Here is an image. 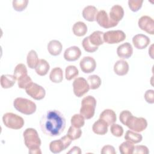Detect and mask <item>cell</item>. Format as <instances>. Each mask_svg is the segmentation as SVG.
Here are the masks:
<instances>
[{
	"mask_svg": "<svg viewBox=\"0 0 154 154\" xmlns=\"http://www.w3.org/2000/svg\"><path fill=\"white\" fill-rule=\"evenodd\" d=\"M42 131L46 135L56 137L61 135L66 128V119L58 110L52 109L43 114L40 120Z\"/></svg>",
	"mask_w": 154,
	"mask_h": 154,
	"instance_id": "cell-1",
	"label": "cell"
},
{
	"mask_svg": "<svg viewBox=\"0 0 154 154\" xmlns=\"http://www.w3.org/2000/svg\"><path fill=\"white\" fill-rule=\"evenodd\" d=\"M25 146L29 149V153L32 154H41L40 149L41 140L37 131L34 128H27L23 134Z\"/></svg>",
	"mask_w": 154,
	"mask_h": 154,
	"instance_id": "cell-2",
	"label": "cell"
},
{
	"mask_svg": "<svg viewBox=\"0 0 154 154\" xmlns=\"http://www.w3.org/2000/svg\"><path fill=\"white\" fill-rule=\"evenodd\" d=\"M13 106L17 111L26 115H31L34 113L37 108L34 102L23 97L16 98L13 102Z\"/></svg>",
	"mask_w": 154,
	"mask_h": 154,
	"instance_id": "cell-3",
	"label": "cell"
},
{
	"mask_svg": "<svg viewBox=\"0 0 154 154\" xmlns=\"http://www.w3.org/2000/svg\"><path fill=\"white\" fill-rule=\"evenodd\" d=\"M96 106V99L90 95L84 97L81 101V107L80 108V114L86 119H91L95 112Z\"/></svg>",
	"mask_w": 154,
	"mask_h": 154,
	"instance_id": "cell-4",
	"label": "cell"
},
{
	"mask_svg": "<svg viewBox=\"0 0 154 154\" xmlns=\"http://www.w3.org/2000/svg\"><path fill=\"white\" fill-rule=\"evenodd\" d=\"M2 121L5 126L13 129H21L24 125L23 119L12 112H7L3 115Z\"/></svg>",
	"mask_w": 154,
	"mask_h": 154,
	"instance_id": "cell-5",
	"label": "cell"
},
{
	"mask_svg": "<svg viewBox=\"0 0 154 154\" xmlns=\"http://www.w3.org/2000/svg\"><path fill=\"white\" fill-rule=\"evenodd\" d=\"M129 129L137 132L143 131L147 126V120L143 117H137L131 114L125 121V125Z\"/></svg>",
	"mask_w": 154,
	"mask_h": 154,
	"instance_id": "cell-6",
	"label": "cell"
},
{
	"mask_svg": "<svg viewBox=\"0 0 154 154\" xmlns=\"http://www.w3.org/2000/svg\"><path fill=\"white\" fill-rule=\"evenodd\" d=\"M72 140L67 135L59 140L52 141L49 144V149L53 153H58L66 149L71 144Z\"/></svg>",
	"mask_w": 154,
	"mask_h": 154,
	"instance_id": "cell-7",
	"label": "cell"
},
{
	"mask_svg": "<svg viewBox=\"0 0 154 154\" xmlns=\"http://www.w3.org/2000/svg\"><path fill=\"white\" fill-rule=\"evenodd\" d=\"M103 38L106 43L115 44L125 40L126 34L122 30H111L103 32Z\"/></svg>",
	"mask_w": 154,
	"mask_h": 154,
	"instance_id": "cell-8",
	"label": "cell"
},
{
	"mask_svg": "<svg viewBox=\"0 0 154 154\" xmlns=\"http://www.w3.org/2000/svg\"><path fill=\"white\" fill-rule=\"evenodd\" d=\"M73 89L75 95L81 97L88 91L90 87L88 82L84 78L78 77L73 82Z\"/></svg>",
	"mask_w": 154,
	"mask_h": 154,
	"instance_id": "cell-9",
	"label": "cell"
},
{
	"mask_svg": "<svg viewBox=\"0 0 154 154\" xmlns=\"http://www.w3.org/2000/svg\"><path fill=\"white\" fill-rule=\"evenodd\" d=\"M26 93L35 100H41L43 99L46 94L45 88L41 85L32 82L26 88Z\"/></svg>",
	"mask_w": 154,
	"mask_h": 154,
	"instance_id": "cell-10",
	"label": "cell"
},
{
	"mask_svg": "<svg viewBox=\"0 0 154 154\" xmlns=\"http://www.w3.org/2000/svg\"><path fill=\"white\" fill-rule=\"evenodd\" d=\"M96 20L99 26L104 28H109L117 25L118 23L112 21L108 17L107 13L105 10H100L96 16Z\"/></svg>",
	"mask_w": 154,
	"mask_h": 154,
	"instance_id": "cell-11",
	"label": "cell"
},
{
	"mask_svg": "<svg viewBox=\"0 0 154 154\" xmlns=\"http://www.w3.org/2000/svg\"><path fill=\"white\" fill-rule=\"evenodd\" d=\"M138 26L143 31L150 34L154 33V22L152 17L148 16H141L138 21Z\"/></svg>",
	"mask_w": 154,
	"mask_h": 154,
	"instance_id": "cell-12",
	"label": "cell"
},
{
	"mask_svg": "<svg viewBox=\"0 0 154 154\" xmlns=\"http://www.w3.org/2000/svg\"><path fill=\"white\" fill-rule=\"evenodd\" d=\"M79 66L83 72L85 73H90L95 70L96 67V63L93 57L87 56L83 57L81 60Z\"/></svg>",
	"mask_w": 154,
	"mask_h": 154,
	"instance_id": "cell-13",
	"label": "cell"
},
{
	"mask_svg": "<svg viewBox=\"0 0 154 154\" xmlns=\"http://www.w3.org/2000/svg\"><path fill=\"white\" fill-rule=\"evenodd\" d=\"M150 38L146 35L138 34L132 38V43L135 48L138 49H145L150 43Z\"/></svg>",
	"mask_w": 154,
	"mask_h": 154,
	"instance_id": "cell-14",
	"label": "cell"
},
{
	"mask_svg": "<svg viewBox=\"0 0 154 154\" xmlns=\"http://www.w3.org/2000/svg\"><path fill=\"white\" fill-rule=\"evenodd\" d=\"M117 55L123 59H128L131 57L133 54V48L131 43L125 42L117 47Z\"/></svg>",
	"mask_w": 154,
	"mask_h": 154,
	"instance_id": "cell-15",
	"label": "cell"
},
{
	"mask_svg": "<svg viewBox=\"0 0 154 154\" xmlns=\"http://www.w3.org/2000/svg\"><path fill=\"white\" fill-rule=\"evenodd\" d=\"M81 55L80 49L76 46H73L66 49L64 52V58L68 61H74L79 59Z\"/></svg>",
	"mask_w": 154,
	"mask_h": 154,
	"instance_id": "cell-16",
	"label": "cell"
},
{
	"mask_svg": "<svg viewBox=\"0 0 154 154\" xmlns=\"http://www.w3.org/2000/svg\"><path fill=\"white\" fill-rule=\"evenodd\" d=\"M109 16V17L112 21L119 23L123 17L124 10L121 5L117 4L114 5L111 7Z\"/></svg>",
	"mask_w": 154,
	"mask_h": 154,
	"instance_id": "cell-17",
	"label": "cell"
},
{
	"mask_svg": "<svg viewBox=\"0 0 154 154\" xmlns=\"http://www.w3.org/2000/svg\"><path fill=\"white\" fill-rule=\"evenodd\" d=\"M97 9L93 5H87L82 10V16L87 21L93 22L96 20L97 14Z\"/></svg>",
	"mask_w": 154,
	"mask_h": 154,
	"instance_id": "cell-18",
	"label": "cell"
},
{
	"mask_svg": "<svg viewBox=\"0 0 154 154\" xmlns=\"http://www.w3.org/2000/svg\"><path fill=\"white\" fill-rule=\"evenodd\" d=\"M114 71L119 76L126 75L129 71V64L128 62L123 60L117 61L114 65Z\"/></svg>",
	"mask_w": 154,
	"mask_h": 154,
	"instance_id": "cell-19",
	"label": "cell"
},
{
	"mask_svg": "<svg viewBox=\"0 0 154 154\" xmlns=\"http://www.w3.org/2000/svg\"><path fill=\"white\" fill-rule=\"evenodd\" d=\"M99 119L103 120L108 126L112 125L116 122L117 117L115 112L110 109L103 110L99 116Z\"/></svg>",
	"mask_w": 154,
	"mask_h": 154,
	"instance_id": "cell-20",
	"label": "cell"
},
{
	"mask_svg": "<svg viewBox=\"0 0 154 154\" xmlns=\"http://www.w3.org/2000/svg\"><path fill=\"white\" fill-rule=\"evenodd\" d=\"M108 124L103 120L99 119L93 125L92 130L97 135H105L108 132Z\"/></svg>",
	"mask_w": 154,
	"mask_h": 154,
	"instance_id": "cell-21",
	"label": "cell"
},
{
	"mask_svg": "<svg viewBox=\"0 0 154 154\" xmlns=\"http://www.w3.org/2000/svg\"><path fill=\"white\" fill-rule=\"evenodd\" d=\"M47 48L51 55L53 56H57L61 52L63 46L61 42L58 40H52L48 43Z\"/></svg>",
	"mask_w": 154,
	"mask_h": 154,
	"instance_id": "cell-22",
	"label": "cell"
},
{
	"mask_svg": "<svg viewBox=\"0 0 154 154\" xmlns=\"http://www.w3.org/2000/svg\"><path fill=\"white\" fill-rule=\"evenodd\" d=\"M103 35V32L102 31H95L88 36L89 41L93 46L98 47L104 42Z\"/></svg>",
	"mask_w": 154,
	"mask_h": 154,
	"instance_id": "cell-23",
	"label": "cell"
},
{
	"mask_svg": "<svg viewBox=\"0 0 154 154\" xmlns=\"http://www.w3.org/2000/svg\"><path fill=\"white\" fill-rule=\"evenodd\" d=\"M49 68L50 66L48 62L44 59H40L35 68V70L37 75L40 76H45L48 73Z\"/></svg>",
	"mask_w": 154,
	"mask_h": 154,
	"instance_id": "cell-24",
	"label": "cell"
},
{
	"mask_svg": "<svg viewBox=\"0 0 154 154\" xmlns=\"http://www.w3.org/2000/svg\"><path fill=\"white\" fill-rule=\"evenodd\" d=\"M72 30L73 34L78 37H81L84 35L87 32V26L86 24L81 21L77 22L74 23Z\"/></svg>",
	"mask_w": 154,
	"mask_h": 154,
	"instance_id": "cell-25",
	"label": "cell"
},
{
	"mask_svg": "<svg viewBox=\"0 0 154 154\" xmlns=\"http://www.w3.org/2000/svg\"><path fill=\"white\" fill-rule=\"evenodd\" d=\"M16 79L12 75H2L1 76V85L3 88L12 87L15 84Z\"/></svg>",
	"mask_w": 154,
	"mask_h": 154,
	"instance_id": "cell-26",
	"label": "cell"
},
{
	"mask_svg": "<svg viewBox=\"0 0 154 154\" xmlns=\"http://www.w3.org/2000/svg\"><path fill=\"white\" fill-rule=\"evenodd\" d=\"M50 80L54 83H60L63 79V70L58 67L52 69L49 75Z\"/></svg>",
	"mask_w": 154,
	"mask_h": 154,
	"instance_id": "cell-27",
	"label": "cell"
},
{
	"mask_svg": "<svg viewBox=\"0 0 154 154\" xmlns=\"http://www.w3.org/2000/svg\"><path fill=\"white\" fill-rule=\"evenodd\" d=\"M125 139L133 144H136L141 142L143 139V137L140 134L137 133L135 131L128 130L126 131L125 137Z\"/></svg>",
	"mask_w": 154,
	"mask_h": 154,
	"instance_id": "cell-28",
	"label": "cell"
},
{
	"mask_svg": "<svg viewBox=\"0 0 154 154\" xmlns=\"http://www.w3.org/2000/svg\"><path fill=\"white\" fill-rule=\"evenodd\" d=\"M39 61L37 52L34 50H31L27 55L26 62L30 69H35Z\"/></svg>",
	"mask_w": 154,
	"mask_h": 154,
	"instance_id": "cell-29",
	"label": "cell"
},
{
	"mask_svg": "<svg viewBox=\"0 0 154 154\" xmlns=\"http://www.w3.org/2000/svg\"><path fill=\"white\" fill-rule=\"evenodd\" d=\"M28 75V71L26 67L23 64H18L14 68V76H15L16 80H18L20 78Z\"/></svg>",
	"mask_w": 154,
	"mask_h": 154,
	"instance_id": "cell-30",
	"label": "cell"
},
{
	"mask_svg": "<svg viewBox=\"0 0 154 154\" xmlns=\"http://www.w3.org/2000/svg\"><path fill=\"white\" fill-rule=\"evenodd\" d=\"M88 84L91 90H95L98 88L101 85V79L98 75H90L87 79Z\"/></svg>",
	"mask_w": 154,
	"mask_h": 154,
	"instance_id": "cell-31",
	"label": "cell"
},
{
	"mask_svg": "<svg viewBox=\"0 0 154 154\" xmlns=\"http://www.w3.org/2000/svg\"><path fill=\"white\" fill-rule=\"evenodd\" d=\"M78 74L79 71L76 66L70 65L66 67L65 70V76L67 80L70 81L75 78L78 75Z\"/></svg>",
	"mask_w": 154,
	"mask_h": 154,
	"instance_id": "cell-32",
	"label": "cell"
},
{
	"mask_svg": "<svg viewBox=\"0 0 154 154\" xmlns=\"http://www.w3.org/2000/svg\"><path fill=\"white\" fill-rule=\"evenodd\" d=\"M134 149V145L129 141H125L119 146V151L122 154H132Z\"/></svg>",
	"mask_w": 154,
	"mask_h": 154,
	"instance_id": "cell-33",
	"label": "cell"
},
{
	"mask_svg": "<svg viewBox=\"0 0 154 154\" xmlns=\"http://www.w3.org/2000/svg\"><path fill=\"white\" fill-rule=\"evenodd\" d=\"M70 122L72 126L78 128H80L84 126L85 124L84 117L81 114H75L72 117Z\"/></svg>",
	"mask_w": 154,
	"mask_h": 154,
	"instance_id": "cell-34",
	"label": "cell"
},
{
	"mask_svg": "<svg viewBox=\"0 0 154 154\" xmlns=\"http://www.w3.org/2000/svg\"><path fill=\"white\" fill-rule=\"evenodd\" d=\"M82 135V131L80 128H78L71 126L69 127V130L67 133V135L69 137V138L72 140H75L80 138Z\"/></svg>",
	"mask_w": 154,
	"mask_h": 154,
	"instance_id": "cell-35",
	"label": "cell"
},
{
	"mask_svg": "<svg viewBox=\"0 0 154 154\" xmlns=\"http://www.w3.org/2000/svg\"><path fill=\"white\" fill-rule=\"evenodd\" d=\"M28 0H13V7L17 11H22L28 5Z\"/></svg>",
	"mask_w": 154,
	"mask_h": 154,
	"instance_id": "cell-36",
	"label": "cell"
},
{
	"mask_svg": "<svg viewBox=\"0 0 154 154\" xmlns=\"http://www.w3.org/2000/svg\"><path fill=\"white\" fill-rule=\"evenodd\" d=\"M82 45L84 50L88 52L92 53V52L96 51L98 49L97 46H93L92 44H91V43L89 41L88 36L85 37L83 39V40L82 42Z\"/></svg>",
	"mask_w": 154,
	"mask_h": 154,
	"instance_id": "cell-37",
	"label": "cell"
},
{
	"mask_svg": "<svg viewBox=\"0 0 154 154\" xmlns=\"http://www.w3.org/2000/svg\"><path fill=\"white\" fill-rule=\"evenodd\" d=\"M32 82V81L31 78L28 75L20 78L17 80L18 87L20 88H22V89H25Z\"/></svg>",
	"mask_w": 154,
	"mask_h": 154,
	"instance_id": "cell-38",
	"label": "cell"
},
{
	"mask_svg": "<svg viewBox=\"0 0 154 154\" xmlns=\"http://www.w3.org/2000/svg\"><path fill=\"white\" fill-rule=\"evenodd\" d=\"M143 2V0H129L128 5L132 11L136 12L141 8Z\"/></svg>",
	"mask_w": 154,
	"mask_h": 154,
	"instance_id": "cell-39",
	"label": "cell"
},
{
	"mask_svg": "<svg viewBox=\"0 0 154 154\" xmlns=\"http://www.w3.org/2000/svg\"><path fill=\"white\" fill-rule=\"evenodd\" d=\"M111 134L117 137H121L123 134V128L122 126L119 125V124L113 123L111 125L110 128Z\"/></svg>",
	"mask_w": 154,
	"mask_h": 154,
	"instance_id": "cell-40",
	"label": "cell"
},
{
	"mask_svg": "<svg viewBox=\"0 0 154 154\" xmlns=\"http://www.w3.org/2000/svg\"><path fill=\"white\" fill-rule=\"evenodd\" d=\"M149 153L148 148L143 145H138L134 146L133 153H141V154H148Z\"/></svg>",
	"mask_w": 154,
	"mask_h": 154,
	"instance_id": "cell-41",
	"label": "cell"
},
{
	"mask_svg": "<svg viewBox=\"0 0 154 154\" xmlns=\"http://www.w3.org/2000/svg\"><path fill=\"white\" fill-rule=\"evenodd\" d=\"M144 99L149 103H154V91L153 90H148L144 94Z\"/></svg>",
	"mask_w": 154,
	"mask_h": 154,
	"instance_id": "cell-42",
	"label": "cell"
},
{
	"mask_svg": "<svg viewBox=\"0 0 154 154\" xmlns=\"http://www.w3.org/2000/svg\"><path fill=\"white\" fill-rule=\"evenodd\" d=\"M101 153L102 154H116V152L115 150L114 147L111 145H106L104 146L102 150Z\"/></svg>",
	"mask_w": 154,
	"mask_h": 154,
	"instance_id": "cell-43",
	"label": "cell"
},
{
	"mask_svg": "<svg viewBox=\"0 0 154 154\" xmlns=\"http://www.w3.org/2000/svg\"><path fill=\"white\" fill-rule=\"evenodd\" d=\"M67 153H75V154H80L81 153V149L78 146L73 147Z\"/></svg>",
	"mask_w": 154,
	"mask_h": 154,
	"instance_id": "cell-44",
	"label": "cell"
}]
</instances>
